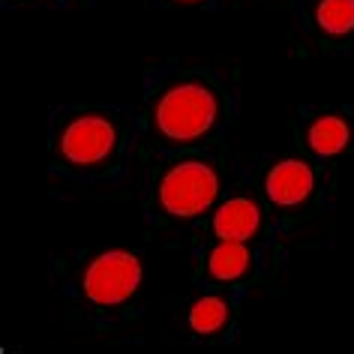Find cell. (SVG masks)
I'll list each match as a JSON object with an SVG mask.
<instances>
[{
  "label": "cell",
  "mask_w": 354,
  "mask_h": 354,
  "mask_svg": "<svg viewBox=\"0 0 354 354\" xmlns=\"http://www.w3.org/2000/svg\"><path fill=\"white\" fill-rule=\"evenodd\" d=\"M219 120V96L210 84H171L153 105V129L171 145H189L205 138Z\"/></svg>",
  "instance_id": "obj_1"
},
{
  "label": "cell",
  "mask_w": 354,
  "mask_h": 354,
  "mask_svg": "<svg viewBox=\"0 0 354 354\" xmlns=\"http://www.w3.org/2000/svg\"><path fill=\"white\" fill-rule=\"evenodd\" d=\"M315 24L324 37H351L354 33V0H318Z\"/></svg>",
  "instance_id": "obj_10"
},
{
  "label": "cell",
  "mask_w": 354,
  "mask_h": 354,
  "mask_svg": "<svg viewBox=\"0 0 354 354\" xmlns=\"http://www.w3.org/2000/svg\"><path fill=\"white\" fill-rule=\"evenodd\" d=\"M351 136H354V127L345 114H336V111L318 114L306 129V147L315 156L330 159V156H339L351 145Z\"/></svg>",
  "instance_id": "obj_7"
},
{
  "label": "cell",
  "mask_w": 354,
  "mask_h": 354,
  "mask_svg": "<svg viewBox=\"0 0 354 354\" xmlns=\"http://www.w3.org/2000/svg\"><path fill=\"white\" fill-rule=\"evenodd\" d=\"M232 318V306L223 295H207V297H198L189 309V330L198 333V336H214L219 333L223 327L228 324Z\"/></svg>",
  "instance_id": "obj_9"
},
{
  "label": "cell",
  "mask_w": 354,
  "mask_h": 354,
  "mask_svg": "<svg viewBox=\"0 0 354 354\" xmlns=\"http://www.w3.org/2000/svg\"><path fill=\"white\" fill-rule=\"evenodd\" d=\"M145 264L129 250L100 252L82 273V291L96 306H120L141 288Z\"/></svg>",
  "instance_id": "obj_4"
},
{
  "label": "cell",
  "mask_w": 354,
  "mask_h": 354,
  "mask_svg": "<svg viewBox=\"0 0 354 354\" xmlns=\"http://www.w3.org/2000/svg\"><path fill=\"white\" fill-rule=\"evenodd\" d=\"M177 3H205V0H177Z\"/></svg>",
  "instance_id": "obj_11"
},
{
  "label": "cell",
  "mask_w": 354,
  "mask_h": 354,
  "mask_svg": "<svg viewBox=\"0 0 354 354\" xmlns=\"http://www.w3.org/2000/svg\"><path fill=\"white\" fill-rule=\"evenodd\" d=\"M219 189H223V180L216 168L201 156H187L162 171L156 183V198L168 216L196 219L216 205Z\"/></svg>",
  "instance_id": "obj_2"
},
{
  "label": "cell",
  "mask_w": 354,
  "mask_h": 354,
  "mask_svg": "<svg viewBox=\"0 0 354 354\" xmlns=\"http://www.w3.org/2000/svg\"><path fill=\"white\" fill-rule=\"evenodd\" d=\"M252 268V252L243 241H219L207 252V277L219 286H232L243 279Z\"/></svg>",
  "instance_id": "obj_8"
},
{
  "label": "cell",
  "mask_w": 354,
  "mask_h": 354,
  "mask_svg": "<svg viewBox=\"0 0 354 354\" xmlns=\"http://www.w3.org/2000/svg\"><path fill=\"white\" fill-rule=\"evenodd\" d=\"M120 145V129L114 118L102 111H82L60 127L57 156L73 168H96L109 162Z\"/></svg>",
  "instance_id": "obj_3"
},
{
  "label": "cell",
  "mask_w": 354,
  "mask_h": 354,
  "mask_svg": "<svg viewBox=\"0 0 354 354\" xmlns=\"http://www.w3.org/2000/svg\"><path fill=\"white\" fill-rule=\"evenodd\" d=\"M261 232V207L259 201L234 196L223 201L214 214V234L216 241H243L250 243Z\"/></svg>",
  "instance_id": "obj_6"
},
{
  "label": "cell",
  "mask_w": 354,
  "mask_h": 354,
  "mask_svg": "<svg viewBox=\"0 0 354 354\" xmlns=\"http://www.w3.org/2000/svg\"><path fill=\"white\" fill-rule=\"evenodd\" d=\"M315 192V168L304 159H279L264 177V196L273 207H300Z\"/></svg>",
  "instance_id": "obj_5"
}]
</instances>
